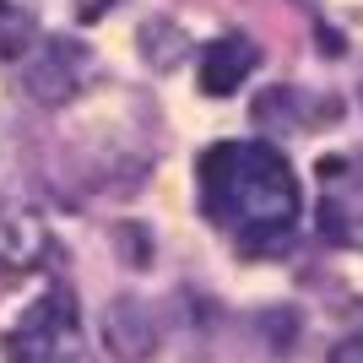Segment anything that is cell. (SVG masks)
<instances>
[{"label":"cell","mask_w":363,"mask_h":363,"mask_svg":"<svg viewBox=\"0 0 363 363\" xmlns=\"http://www.w3.org/2000/svg\"><path fill=\"white\" fill-rule=\"evenodd\" d=\"M104 11H108V0H82V6H76V16H82V22H98Z\"/></svg>","instance_id":"obj_12"},{"label":"cell","mask_w":363,"mask_h":363,"mask_svg":"<svg viewBox=\"0 0 363 363\" xmlns=\"http://www.w3.org/2000/svg\"><path fill=\"white\" fill-rule=\"evenodd\" d=\"M0 11H6V0H0Z\"/></svg>","instance_id":"obj_14"},{"label":"cell","mask_w":363,"mask_h":363,"mask_svg":"<svg viewBox=\"0 0 363 363\" xmlns=\"http://www.w3.org/2000/svg\"><path fill=\"white\" fill-rule=\"evenodd\" d=\"M325 363H363V336H342V342H331Z\"/></svg>","instance_id":"obj_11"},{"label":"cell","mask_w":363,"mask_h":363,"mask_svg":"<svg viewBox=\"0 0 363 363\" xmlns=\"http://www.w3.org/2000/svg\"><path fill=\"white\" fill-rule=\"evenodd\" d=\"M288 114H293V87H272L255 104V125H282Z\"/></svg>","instance_id":"obj_9"},{"label":"cell","mask_w":363,"mask_h":363,"mask_svg":"<svg viewBox=\"0 0 363 363\" xmlns=\"http://www.w3.org/2000/svg\"><path fill=\"white\" fill-rule=\"evenodd\" d=\"M98 342H104V352L114 363H152L157 347H163V331H157V315H152L147 303L120 293L98 315Z\"/></svg>","instance_id":"obj_3"},{"label":"cell","mask_w":363,"mask_h":363,"mask_svg":"<svg viewBox=\"0 0 363 363\" xmlns=\"http://www.w3.org/2000/svg\"><path fill=\"white\" fill-rule=\"evenodd\" d=\"M136 49H141V60H147L152 71H174V65L184 60L190 38H184L179 22H168V16H152V22H141V28H136Z\"/></svg>","instance_id":"obj_7"},{"label":"cell","mask_w":363,"mask_h":363,"mask_svg":"<svg viewBox=\"0 0 363 363\" xmlns=\"http://www.w3.org/2000/svg\"><path fill=\"white\" fill-rule=\"evenodd\" d=\"M250 71H255V44L239 38V33H233V38H217V44L206 49V60H201V92L228 98Z\"/></svg>","instance_id":"obj_6"},{"label":"cell","mask_w":363,"mask_h":363,"mask_svg":"<svg viewBox=\"0 0 363 363\" xmlns=\"http://www.w3.org/2000/svg\"><path fill=\"white\" fill-rule=\"evenodd\" d=\"M206 206L228 217L244 250H282L298 217V184L293 168L272 147H217L201 163Z\"/></svg>","instance_id":"obj_1"},{"label":"cell","mask_w":363,"mask_h":363,"mask_svg":"<svg viewBox=\"0 0 363 363\" xmlns=\"http://www.w3.org/2000/svg\"><path fill=\"white\" fill-rule=\"evenodd\" d=\"M358 244H363V228H358Z\"/></svg>","instance_id":"obj_13"},{"label":"cell","mask_w":363,"mask_h":363,"mask_svg":"<svg viewBox=\"0 0 363 363\" xmlns=\"http://www.w3.org/2000/svg\"><path fill=\"white\" fill-rule=\"evenodd\" d=\"M82 71H87V55H82V44H71V38H49L44 49H38V60L28 65V92L38 98V104H65L76 87H82Z\"/></svg>","instance_id":"obj_4"},{"label":"cell","mask_w":363,"mask_h":363,"mask_svg":"<svg viewBox=\"0 0 363 363\" xmlns=\"http://www.w3.org/2000/svg\"><path fill=\"white\" fill-rule=\"evenodd\" d=\"M0 358L6 363H92L71 298L65 293H44L22 315V325L0 342Z\"/></svg>","instance_id":"obj_2"},{"label":"cell","mask_w":363,"mask_h":363,"mask_svg":"<svg viewBox=\"0 0 363 363\" xmlns=\"http://www.w3.org/2000/svg\"><path fill=\"white\" fill-rule=\"evenodd\" d=\"M260 331H266L272 352H293V342H298V315L277 303V309H266V315H260Z\"/></svg>","instance_id":"obj_8"},{"label":"cell","mask_w":363,"mask_h":363,"mask_svg":"<svg viewBox=\"0 0 363 363\" xmlns=\"http://www.w3.org/2000/svg\"><path fill=\"white\" fill-rule=\"evenodd\" d=\"M114 244H120V255L130 260V266H147V255H152V239L141 233V228L130 233V223H120V228H114Z\"/></svg>","instance_id":"obj_10"},{"label":"cell","mask_w":363,"mask_h":363,"mask_svg":"<svg viewBox=\"0 0 363 363\" xmlns=\"http://www.w3.org/2000/svg\"><path fill=\"white\" fill-rule=\"evenodd\" d=\"M49 250V233L44 223L16 206V201H0V272H28L33 260Z\"/></svg>","instance_id":"obj_5"}]
</instances>
